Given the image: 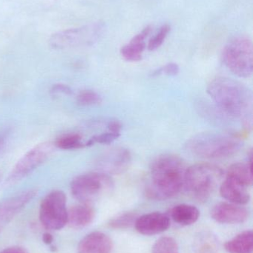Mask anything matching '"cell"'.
Listing matches in <instances>:
<instances>
[{
    "label": "cell",
    "mask_w": 253,
    "mask_h": 253,
    "mask_svg": "<svg viewBox=\"0 0 253 253\" xmlns=\"http://www.w3.org/2000/svg\"><path fill=\"white\" fill-rule=\"evenodd\" d=\"M226 178L235 181L245 187H250L253 184L252 156L249 162H238L229 167Z\"/></svg>",
    "instance_id": "18"
},
{
    "label": "cell",
    "mask_w": 253,
    "mask_h": 253,
    "mask_svg": "<svg viewBox=\"0 0 253 253\" xmlns=\"http://www.w3.org/2000/svg\"><path fill=\"white\" fill-rule=\"evenodd\" d=\"M37 194V190H28L0 202V232Z\"/></svg>",
    "instance_id": "10"
},
{
    "label": "cell",
    "mask_w": 253,
    "mask_h": 253,
    "mask_svg": "<svg viewBox=\"0 0 253 253\" xmlns=\"http://www.w3.org/2000/svg\"><path fill=\"white\" fill-rule=\"evenodd\" d=\"M51 93L53 94H59V93H63V94L69 95L72 93V90L68 87L63 84H53V87L51 89Z\"/></svg>",
    "instance_id": "28"
},
{
    "label": "cell",
    "mask_w": 253,
    "mask_h": 253,
    "mask_svg": "<svg viewBox=\"0 0 253 253\" xmlns=\"http://www.w3.org/2000/svg\"><path fill=\"white\" fill-rule=\"evenodd\" d=\"M224 175V171L217 165L196 164L186 169L183 189L199 202H205L221 182Z\"/></svg>",
    "instance_id": "4"
},
{
    "label": "cell",
    "mask_w": 253,
    "mask_h": 253,
    "mask_svg": "<svg viewBox=\"0 0 253 253\" xmlns=\"http://www.w3.org/2000/svg\"><path fill=\"white\" fill-rule=\"evenodd\" d=\"M220 194L230 203L244 205L251 200V194L248 187L225 178L220 186Z\"/></svg>",
    "instance_id": "16"
},
{
    "label": "cell",
    "mask_w": 253,
    "mask_h": 253,
    "mask_svg": "<svg viewBox=\"0 0 253 253\" xmlns=\"http://www.w3.org/2000/svg\"><path fill=\"white\" fill-rule=\"evenodd\" d=\"M68 210L66 196L60 190H53L42 201L40 220L42 225L49 230H59L67 224Z\"/></svg>",
    "instance_id": "8"
},
{
    "label": "cell",
    "mask_w": 253,
    "mask_h": 253,
    "mask_svg": "<svg viewBox=\"0 0 253 253\" xmlns=\"http://www.w3.org/2000/svg\"><path fill=\"white\" fill-rule=\"evenodd\" d=\"M0 253H28V252L22 247L13 246L5 248V249L1 251Z\"/></svg>",
    "instance_id": "29"
},
{
    "label": "cell",
    "mask_w": 253,
    "mask_h": 253,
    "mask_svg": "<svg viewBox=\"0 0 253 253\" xmlns=\"http://www.w3.org/2000/svg\"><path fill=\"white\" fill-rule=\"evenodd\" d=\"M210 214L212 219L221 224H242L249 218V211L246 208L230 202L217 204L211 210Z\"/></svg>",
    "instance_id": "11"
},
{
    "label": "cell",
    "mask_w": 253,
    "mask_h": 253,
    "mask_svg": "<svg viewBox=\"0 0 253 253\" xmlns=\"http://www.w3.org/2000/svg\"><path fill=\"white\" fill-rule=\"evenodd\" d=\"M132 162L130 152L125 148H115L105 153L99 162L101 172L121 174L127 170Z\"/></svg>",
    "instance_id": "12"
},
{
    "label": "cell",
    "mask_w": 253,
    "mask_h": 253,
    "mask_svg": "<svg viewBox=\"0 0 253 253\" xmlns=\"http://www.w3.org/2000/svg\"><path fill=\"white\" fill-rule=\"evenodd\" d=\"M200 216V211L193 205H176L171 209L169 212V218H172L175 223L181 226H190L195 224Z\"/></svg>",
    "instance_id": "19"
},
{
    "label": "cell",
    "mask_w": 253,
    "mask_h": 253,
    "mask_svg": "<svg viewBox=\"0 0 253 253\" xmlns=\"http://www.w3.org/2000/svg\"><path fill=\"white\" fill-rule=\"evenodd\" d=\"M223 62L233 74L241 78H248L253 74V47L251 39L237 36L224 47Z\"/></svg>",
    "instance_id": "6"
},
{
    "label": "cell",
    "mask_w": 253,
    "mask_h": 253,
    "mask_svg": "<svg viewBox=\"0 0 253 253\" xmlns=\"http://www.w3.org/2000/svg\"><path fill=\"white\" fill-rule=\"evenodd\" d=\"M207 93L224 114L248 124L251 123L253 95L245 84L233 79L218 77L209 83Z\"/></svg>",
    "instance_id": "2"
},
{
    "label": "cell",
    "mask_w": 253,
    "mask_h": 253,
    "mask_svg": "<svg viewBox=\"0 0 253 253\" xmlns=\"http://www.w3.org/2000/svg\"><path fill=\"white\" fill-rule=\"evenodd\" d=\"M152 253H180L179 247L173 238L164 236L154 243Z\"/></svg>",
    "instance_id": "22"
},
{
    "label": "cell",
    "mask_w": 253,
    "mask_h": 253,
    "mask_svg": "<svg viewBox=\"0 0 253 253\" xmlns=\"http://www.w3.org/2000/svg\"><path fill=\"white\" fill-rule=\"evenodd\" d=\"M54 145L62 150H75L86 147L84 143L82 142V137L76 133L61 136L55 141Z\"/></svg>",
    "instance_id": "21"
},
{
    "label": "cell",
    "mask_w": 253,
    "mask_h": 253,
    "mask_svg": "<svg viewBox=\"0 0 253 253\" xmlns=\"http://www.w3.org/2000/svg\"><path fill=\"white\" fill-rule=\"evenodd\" d=\"M138 233L144 236H154L163 233L170 227V218L166 214L154 212L137 218L135 224Z\"/></svg>",
    "instance_id": "13"
},
{
    "label": "cell",
    "mask_w": 253,
    "mask_h": 253,
    "mask_svg": "<svg viewBox=\"0 0 253 253\" xmlns=\"http://www.w3.org/2000/svg\"><path fill=\"white\" fill-rule=\"evenodd\" d=\"M43 241L46 245H51L53 241V236L50 233H45L43 236Z\"/></svg>",
    "instance_id": "31"
},
{
    "label": "cell",
    "mask_w": 253,
    "mask_h": 253,
    "mask_svg": "<svg viewBox=\"0 0 253 253\" xmlns=\"http://www.w3.org/2000/svg\"><path fill=\"white\" fill-rule=\"evenodd\" d=\"M242 142L236 137L218 132H203L190 138L187 144L190 153L198 157L220 159L239 151Z\"/></svg>",
    "instance_id": "3"
},
{
    "label": "cell",
    "mask_w": 253,
    "mask_h": 253,
    "mask_svg": "<svg viewBox=\"0 0 253 253\" xmlns=\"http://www.w3.org/2000/svg\"><path fill=\"white\" fill-rule=\"evenodd\" d=\"M108 131H111V132H120L122 129L121 123L117 120L110 122L108 125Z\"/></svg>",
    "instance_id": "30"
},
{
    "label": "cell",
    "mask_w": 253,
    "mask_h": 253,
    "mask_svg": "<svg viewBox=\"0 0 253 253\" xmlns=\"http://www.w3.org/2000/svg\"><path fill=\"white\" fill-rule=\"evenodd\" d=\"M6 138H7V135H6L5 132H1L0 133V149L4 145Z\"/></svg>",
    "instance_id": "32"
},
{
    "label": "cell",
    "mask_w": 253,
    "mask_h": 253,
    "mask_svg": "<svg viewBox=\"0 0 253 253\" xmlns=\"http://www.w3.org/2000/svg\"><path fill=\"white\" fill-rule=\"evenodd\" d=\"M95 215V211L88 204L75 205L68 211L67 224L74 229L84 228L92 224Z\"/></svg>",
    "instance_id": "17"
},
{
    "label": "cell",
    "mask_w": 253,
    "mask_h": 253,
    "mask_svg": "<svg viewBox=\"0 0 253 253\" xmlns=\"http://www.w3.org/2000/svg\"><path fill=\"white\" fill-rule=\"evenodd\" d=\"M253 233L246 230L226 242L224 248L229 253H253Z\"/></svg>",
    "instance_id": "20"
},
{
    "label": "cell",
    "mask_w": 253,
    "mask_h": 253,
    "mask_svg": "<svg viewBox=\"0 0 253 253\" xmlns=\"http://www.w3.org/2000/svg\"><path fill=\"white\" fill-rule=\"evenodd\" d=\"M105 25L101 21L57 31L51 36L49 44L54 50H66L97 42L103 35Z\"/></svg>",
    "instance_id": "5"
},
{
    "label": "cell",
    "mask_w": 253,
    "mask_h": 253,
    "mask_svg": "<svg viewBox=\"0 0 253 253\" xmlns=\"http://www.w3.org/2000/svg\"><path fill=\"white\" fill-rule=\"evenodd\" d=\"M112 187L113 181L109 175L101 172H89L72 180L71 191L76 199L83 204H89Z\"/></svg>",
    "instance_id": "7"
},
{
    "label": "cell",
    "mask_w": 253,
    "mask_h": 253,
    "mask_svg": "<svg viewBox=\"0 0 253 253\" xmlns=\"http://www.w3.org/2000/svg\"><path fill=\"white\" fill-rule=\"evenodd\" d=\"M152 31L150 26L146 27L141 33L131 40L130 42L120 48V54L128 62H138L142 59L146 49V39Z\"/></svg>",
    "instance_id": "15"
},
{
    "label": "cell",
    "mask_w": 253,
    "mask_h": 253,
    "mask_svg": "<svg viewBox=\"0 0 253 253\" xmlns=\"http://www.w3.org/2000/svg\"><path fill=\"white\" fill-rule=\"evenodd\" d=\"M185 164L178 156L165 154L154 159L150 167L147 196L154 200H166L184 188Z\"/></svg>",
    "instance_id": "1"
},
{
    "label": "cell",
    "mask_w": 253,
    "mask_h": 253,
    "mask_svg": "<svg viewBox=\"0 0 253 253\" xmlns=\"http://www.w3.org/2000/svg\"><path fill=\"white\" fill-rule=\"evenodd\" d=\"M54 146L51 142L42 143L27 152L13 167L8 181L16 182L31 173L49 159Z\"/></svg>",
    "instance_id": "9"
},
{
    "label": "cell",
    "mask_w": 253,
    "mask_h": 253,
    "mask_svg": "<svg viewBox=\"0 0 253 253\" xmlns=\"http://www.w3.org/2000/svg\"><path fill=\"white\" fill-rule=\"evenodd\" d=\"M113 242L102 232L95 231L85 236L77 247V253H111Z\"/></svg>",
    "instance_id": "14"
},
{
    "label": "cell",
    "mask_w": 253,
    "mask_h": 253,
    "mask_svg": "<svg viewBox=\"0 0 253 253\" xmlns=\"http://www.w3.org/2000/svg\"><path fill=\"white\" fill-rule=\"evenodd\" d=\"M179 73V66L175 63H169L159 68L153 73L152 76H158L164 74L168 76H176Z\"/></svg>",
    "instance_id": "27"
},
{
    "label": "cell",
    "mask_w": 253,
    "mask_h": 253,
    "mask_svg": "<svg viewBox=\"0 0 253 253\" xmlns=\"http://www.w3.org/2000/svg\"><path fill=\"white\" fill-rule=\"evenodd\" d=\"M136 219V215L132 212H126L110 220L108 225L114 229H126L135 224Z\"/></svg>",
    "instance_id": "23"
},
{
    "label": "cell",
    "mask_w": 253,
    "mask_h": 253,
    "mask_svg": "<svg viewBox=\"0 0 253 253\" xmlns=\"http://www.w3.org/2000/svg\"><path fill=\"white\" fill-rule=\"evenodd\" d=\"M120 136V132H111L108 131L106 132L95 135L91 138L85 144L86 147H90L95 144H109L114 142Z\"/></svg>",
    "instance_id": "25"
},
{
    "label": "cell",
    "mask_w": 253,
    "mask_h": 253,
    "mask_svg": "<svg viewBox=\"0 0 253 253\" xmlns=\"http://www.w3.org/2000/svg\"><path fill=\"white\" fill-rule=\"evenodd\" d=\"M171 31V26L168 24H165L159 30L155 36L149 42L148 49L150 50H154L160 47L163 44V42L167 37L168 34Z\"/></svg>",
    "instance_id": "26"
},
{
    "label": "cell",
    "mask_w": 253,
    "mask_h": 253,
    "mask_svg": "<svg viewBox=\"0 0 253 253\" xmlns=\"http://www.w3.org/2000/svg\"><path fill=\"white\" fill-rule=\"evenodd\" d=\"M77 103L83 106H92L101 103V96L93 90H83L77 98Z\"/></svg>",
    "instance_id": "24"
}]
</instances>
